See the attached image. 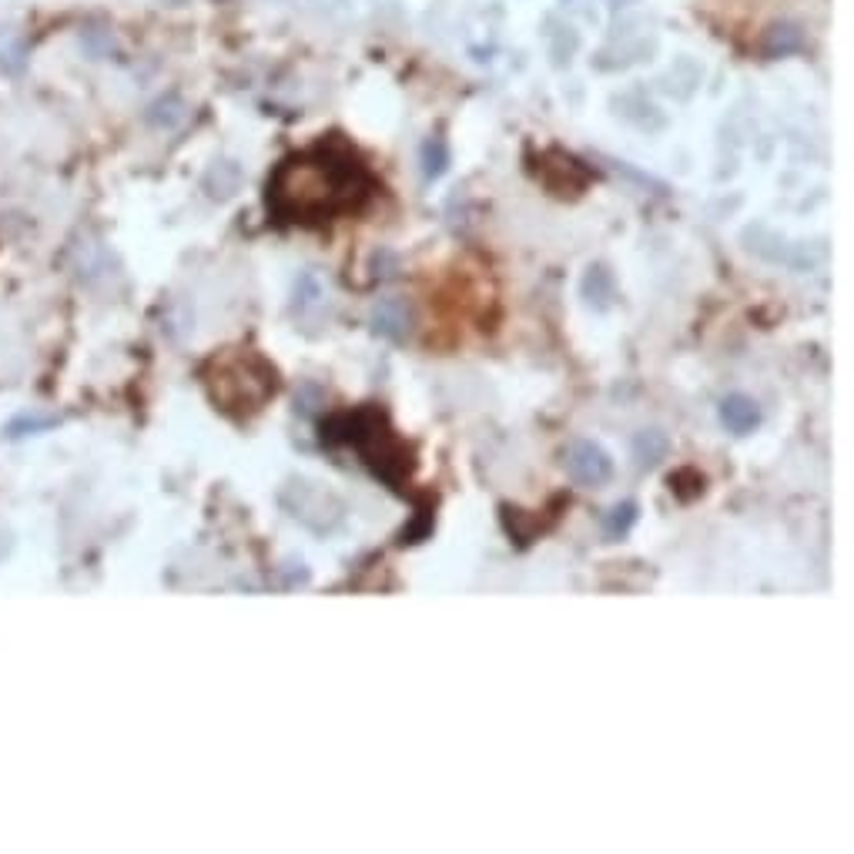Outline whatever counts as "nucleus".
<instances>
[{"label":"nucleus","instance_id":"obj_1","mask_svg":"<svg viewBox=\"0 0 854 854\" xmlns=\"http://www.w3.org/2000/svg\"><path fill=\"white\" fill-rule=\"evenodd\" d=\"M372 195V175L349 148L322 141L289 155L268 178L265 205L278 222L322 225L335 215L362 208Z\"/></svg>","mask_w":854,"mask_h":854},{"label":"nucleus","instance_id":"obj_2","mask_svg":"<svg viewBox=\"0 0 854 854\" xmlns=\"http://www.w3.org/2000/svg\"><path fill=\"white\" fill-rule=\"evenodd\" d=\"M322 439L332 446H355L372 473L392 489H402L399 483L412 473V453L402 439L392 436L386 426V416L379 409H355L342 412L322 422Z\"/></svg>","mask_w":854,"mask_h":854},{"label":"nucleus","instance_id":"obj_3","mask_svg":"<svg viewBox=\"0 0 854 854\" xmlns=\"http://www.w3.org/2000/svg\"><path fill=\"white\" fill-rule=\"evenodd\" d=\"M275 389H278V372L255 352L235 355L232 362L218 366L215 379H211L215 402H222V409L238 412V416L262 409V402L268 396H275Z\"/></svg>","mask_w":854,"mask_h":854},{"label":"nucleus","instance_id":"obj_4","mask_svg":"<svg viewBox=\"0 0 854 854\" xmlns=\"http://www.w3.org/2000/svg\"><path fill=\"white\" fill-rule=\"evenodd\" d=\"M566 473L573 476V483L580 486H603L613 476V459L603 446L590 443V439H577L563 453Z\"/></svg>","mask_w":854,"mask_h":854},{"label":"nucleus","instance_id":"obj_5","mask_svg":"<svg viewBox=\"0 0 854 854\" xmlns=\"http://www.w3.org/2000/svg\"><path fill=\"white\" fill-rule=\"evenodd\" d=\"M369 322H372V332L382 335V339L406 342V335L412 329V312L402 299H379L376 305H372Z\"/></svg>","mask_w":854,"mask_h":854},{"label":"nucleus","instance_id":"obj_6","mask_svg":"<svg viewBox=\"0 0 854 854\" xmlns=\"http://www.w3.org/2000/svg\"><path fill=\"white\" fill-rule=\"evenodd\" d=\"M721 422L734 436H747L761 426V406L751 396H744V392H734V396H727L721 402Z\"/></svg>","mask_w":854,"mask_h":854},{"label":"nucleus","instance_id":"obj_7","mask_svg":"<svg viewBox=\"0 0 854 854\" xmlns=\"http://www.w3.org/2000/svg\"><path fill=\"white\" fill-rule=\"evenodd\" d=\"M633 459H637L640 469H654L660 459H667L670 453V439L664 429H640L637 436H633Z\"/></svg>","mask_w":854,"mask_h":854},{"label":"nucleus","instance_id":"obj_8","mask_svg":"<svg viewBox=\"0 0 854 854\" xmlns=\"http://www.w3.org/2000/svg\"><path fill=\"white\" fill-rule=\"evenodd\" d=\"M27 64V37L14 27H0V71L21 74Z\"/></svg>","mask_w":854,"mask_h":854},{"label":"nucleus","instance_id":"obj_9","mask_svg":"<svg viewBox=\"0 0 854 854\" xmlns=\"http://www.w3.org/2000/svg\"><path fill=\"white\" fill-rule=\"evenodd\" d=\"M546 41H550V51H553L556 64H570L573 51L580 47V34L573 31L570 24H563V21H556V17H550V21H546Z\"/></svg>","mask_w":854,"mask_h":854},{"label":"nucleus","instance_id":"obj_10","mask_svg":"<svg viewBox=\"0 0 854 854\" xmlns=\"http://www.w3.org/2000/svg\"><path fill=\"white\" fill-rule=\"evenodd\" d=\"M185 114H188V104L181 101L178 94H165V98H158L148 108V121L155 124V128H175V124L185 121Z\"/></svg>","mask_w":854,"mask_h":854},{"label":"nucleus","instance_id":"obj_11","mask_svg":"<svg viewBox=\"0 0 854 854\" xmlns=\"http://www.w3.org/2000/svg\"><path fill=\"white\" fill-rule=\"evenodd\" d=\"M419 161H422V175H426L429 181L439 178L449 168V145L439 138V134L436 138H426L419 148Z\"/></svg>","mask_w":854,"mask_h":854},{"label":"nucleus","instance_id":"obj_12","mask_svg":"<svg viewBox=\"0 0 854 854\" xmlns=\"http://www.w3.org/2000/svg\"><path fill=\"white\" fill-rule=\"evenodd\" d=\"M633 523H637V503H630V500L617 503L607 516H603V536H607V540H623Z\"/></svg>","mask_w":854,"mask_h":854},{"label":"nucleus","instance_id":"obj_13","mask_svg":"<svg viewBox=\"0 0 854 854\" xmlns=\"http://www.w3.org/2000/svg\"><path fill=\"white\" fill-rule=\"evenodd\" d=\"M804 44V37L798 27L791 24H774L771 31H767V41H764V54H788V51H798V47Z\"/></svg>","mask_w":854,"mask_h":854},{"label":"nucleus","instance_id":"obj_14","mask_svg":"<svg viewBox=\"0 0 854 854\" xmlns=\"http://www.w3.org/2000/svg\"><path fill=\"white\" fill-rule=\"evenodd\" d=\"M583 295L597 305H607L613 299V278H610L607 268H600V265L590 268L587 278H583Z\"/></svg>","mask_w":854,"mask_h":854}]
</instances>
